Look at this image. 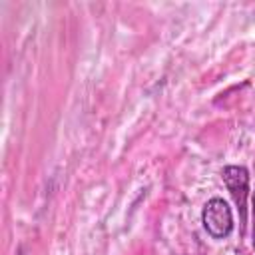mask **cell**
I'll return each instance as SVG.
<instances>
[{
  "mask_svg": "<svg viewBox=\"0 0 255 255\" xmlns=\"http://www.w3.org/2000/svg\"><path fill=\"white\" fill-rule=\"evenodd\" d=\"M223 183L231 193V199L239 211V227L243 233L247 221V195H249V171L243 165H225L221 171Z\"/></svg>",
  "mask_w": 255,
  "mask_h": 255,
  "instance_id": "2",
  "label": "cell"
},
{
  "mask_svg": "<svg viewBox=\"0 0 255 255\" xmlns=\"http://www.w3.org/2000/svg\"><path fill=\"white\" fill-rule=\"evenodd\" d=\"M201 223L213 239H225L233 231V213L225 199L211 197L201 211Z\"/></svg>",
  "mask_w": 255,
  "mask_h": 255,
  "instance_id": "1",
  "label": "cell"
},
{
  "mask_svg": "<svg viewBox=\"0 0 255 255\" xmlns=\"http://www.w3.org/2000/svg\"><path fill=\"white\" fill-rule=\"evenodd\" d=\"M253 247H255V191H253Z\"/></svg>",
  "mask_w": 255,
  "mask_h": 255,
  "instance_id": "3",
  "label": "cell"
}]
</instances>
